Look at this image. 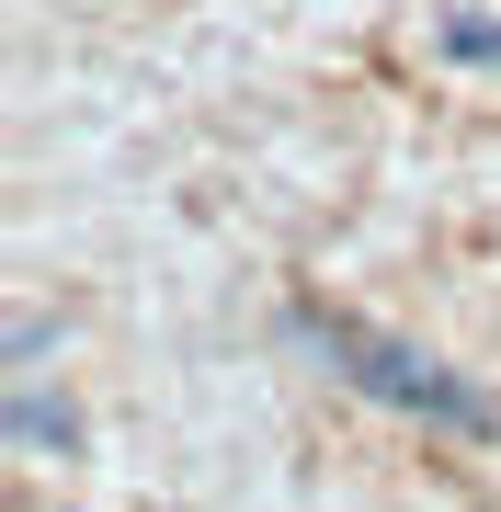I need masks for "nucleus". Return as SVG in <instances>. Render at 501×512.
<instances>
[{"instance_id":"obj_1","label":"nucleus","mask_w":501,"mask_h":512,"mask_svg":"<svg viewBox=\"0 0 501 512\" xmlns=\"http://www.w3.org/2000/svg\"><path fill=\"white\" fill-rule=\"evenodd\" d=\"M297 342H308L331 376H353L365 399L410 410V421H445V433H501V410H490V399H479V387H467L456 365H433V353L388 342L376 319H342V308H319V296H297Z\"/></svg>"},{"instance_id":"obj_2","label":"nucleus","mask_w":501,"mask_h":512,"mask_svg":"<svg viewBox=\"0 0 501 512\" xmlns=\"http://www.w3.org/2000/svg\"><path fill=\"white\" fill-rule=\"evenodd\" d=\"M445 46L467 57V69H501V23H479V12H467V23H445Z\"/></svg>"}]
</instances>
